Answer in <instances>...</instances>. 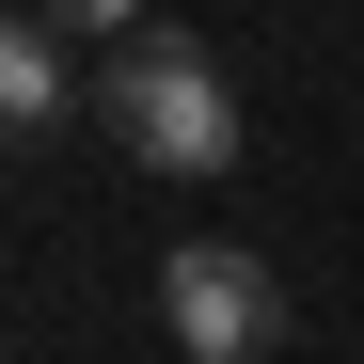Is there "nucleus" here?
Wrapping results in <instances>:
<instances>
[{
    "mask_svg": "<svg viewBox=\"0 0 364 364\" xmlns=\"http://www.w3.org/2000/svg\"><path fill=\"white\" fill-rule=\"evenodd\" d=\"M95 127L127 143L143 174H237V143H254V127H237V80L206 64V48H174V32H127L95 64Z\"/></svg>",
    "mask_w": 364,
    "mask_h": 364,
    "instance_id": "obj_1",
    "label": "nucleus"
},
{
    "mask_svg": "<svg viewBox=\"0 0 364 364\" xmlns=\"http://www.w3.org/2000/svg\"><path fill=\"white\" fill-rule=\"evenodd\" d=\"M159 317H174L191 364H269L285 348V285H269L254 237H174L159 254Z\"/></svg>",
    "mask_w": 364,
    "mask_h": 364,
    "instance_id": "obj_2",
    "label": "nucleus"
},
{
    "mask_svg": "<svg viewBox=\"0 0 364 364\" xmlns=\"http://www.w3.org/2000/svg\"><path fill=\"white\" fill-rule=\"evenodd\" d=\"M64 111H95V95L64 80V32H48L32 0H16V16H0V143H48Z\"/></svg>",
    "mask_w": 364,
    "mask_h": 364,
    "instance_id": "obj_3",
    "label": "nucleus"
},
{
    "mask_svg": "<svg viewBox=\"0 0 364 364\" xmlns=\"http://www.w3.org/2000/svg\"><path fill=\"white\" fill-rule=\"evenodd\" d=\"M32 16H48V32H95V48H127V32H143V0H32Z\"/></svg>",
    "mask_w": 364,
    "mask_h": 364,
    "instance_id": "obj_4",
    "label": "nucleus"
}]
</instances>
